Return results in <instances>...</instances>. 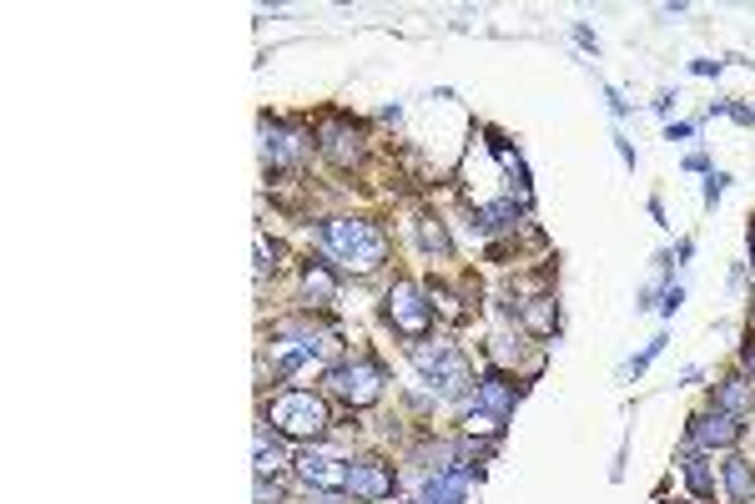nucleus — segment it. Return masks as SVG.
Instances as JSON below:
<instances>
[{
  "instance_id": "6",
  "label": "nucleus",
  "mask_w": 755,
  "mask_h": 504,
  "mask_svg": "<svg viewBox=\"0 0 755 504\" xmlns=\"http://www.w3.org/2000/svg\"><path fill=\"white\" fill-rule=\"evenodd\" d=\"M292 465H298V475H302L308 490H317V494H343V490H348V465H343L338 454L308 449V454H298Z\"/></svg>"
},
{
  "instance_id": "9",
  "label": "nucleus",
  "mask_w": 755,
  "mask_h": 504,
  "mask_svg": "<svg viewBox=\"0 0 755 504\" xmlns=\"http://www.w3.org/2000/svg\"><path fill=\"white\" fill-rule=\"evenodd\" d=\"M317 152H323L333 167H352V161L363 157V132L348 127V121H323V127H317Z\"/></svg>"
},
{
  "instance_id": "19",
  "label": "nucleus",
  "mask_w": 755,
  "mask_h": 504,
  "mask_svg": "<svg viewBox=\"0 0 755 504\" xmlns=\"http://www.w3.org/2000/svg\"><path fill=\"white\" fill-rule=\"evenodd\" d=\"M418 242H423L429 252H439V257H448V252H454V242H448V232H443L439 217H423V223H418Z\"/></svg>"
},
{
  "instance_id": "23",
  "label": "nucleus",
  "mask_w": 755,
  "mask_h": 504,
  "mask_svg": "<svg viewBox=\"0 0 755 504\" xmlns=\"http://www.w3.org/2000/svg\"><path fill=\"white\" fill-rule=\"evenodd\" d=\"M741 373H745V379H751V373H755V338L741 348Z\"/></svg>"
},
{
  "instance_id": "8",
  "label": "nucleus",
  "mask_w": 755,
  "mask_h": 504,
  "mask_svg": "<svg viewBox=\"0 0 755 504\" xmlns=\"http://www.w3.org/2000/svg\"><path fill=\"white\" fill-rule=\"evenodd\" d=\"M393 490H398V479H393V469L383 465V459H352L348 465V494L352 500L378 504V500H388Z\"/></svg>"
},
{
  "instance_id": "5",
  "label": "nucleus",
  "mask_w": 755,
  "mask_h": 504,
  "mask_svg": "<svg viewBox=\"0 0 755 504\" xmlns=\"http://www.w3.org/2000/svg\"><path fill=\"white\" fill-rule=\"evenodd\" d=\"M383 313H388V323L404 333V338H423V333L433 328V298L418 288L414 278L393 283L388 298H383Z\"/></svg>"
},
{
  "instance_id": "15",
  "label": "nucleus",
  "mask_w": 755,
  "mask_h": 504,
  "mask_svg": "<svg viewBox=\"0 0 755 504\" xmlns=\"http://www.w3.org/2000/svg\"><path fill=\"white\" fill-rule=\"evenodd\" d=\"M524 313V328L535 333V338H554V328H560V308H554V298H529V303H519Z\"/></svg>"
},
{
  "instance_id": "17",
  "label": "nucleus",
  "mask_w": 755,
  "mask_h": 504,
  "mask_svg": "<svg viewBox=\"0 0 755 504\" xmlns=\"http://www.w3.org/2000/svg\"><path fill=\"white\" fill-rule=\"evenodd\" d=\"M287 465V449L277 444L273 434H267V424L257 429V479H267V475H277V469Z\"/></svg>"
},
{
  "instance_id": "10",
  "label": "nucleus",
  "mask_w": 755,
  "mask_h": 504,
  "mask_svg": "<svg viewBox=\"0 0 755 504\" xmlns=\"http://www.w3.org/2000/svg\"><path fill=\"white\" fill-rule=\"evenodd\" d=\"M735 439H741V419H730L720 409L691 419V449H730Z\"/></svg>"
},
{
  "instance_id": "7",
  "label": "nucleus",
  "mask_w": 755,
  "mask_h": 504,
  "mask_svg": "<svg viewBox=\"0 0 755 504\" xmlns=\"http://www.w3.org/2000/svg\"><path fill=\"white\" fill-rule=\"evenodd\" d=\"M308 132H298V127H287V121H262V157H267V167H298L302 157H308Z\"/></svg>"
},
{
  "instance_id": "18",
  "label": "nucleus",
  "mask_w": 755,
  "mask_h": 504,
  "mask_svg": "<svg viewBox=\"0 0 755 504\" xmlns=\"http://www.w3.org/2000/svg\"><path fill=\"white\" fill-rule=\"evenodd\" d=\"M685 479H691V490L700 494V500H710V494H716V475H710V459H705L700 449L685 454Z\"/></svg>"
},
{
  "instance_id": "2",
  "label": "nucleus",
  "mask_w": 755,
  "mask_h": 504,
  "mask_svg": "<svg viewBox=\"0 0 755 504\" xmlns=\"http://www.w3.org/2000/svg\"><path fill=\"white\" fill-rule=\"evenodd\" d=\"M267 424L283 439H298V444H313L333 429V413H327V398L313 388H283V394L267 404Z\"/></svg>"
},
{
  "instance_id": "1",
  "label": "nucleus",
  "mask_w": 755,
  "mask_h": 504,
  "mask_svg": "<svg viewBox=\"0 0 755 504\" xmlns=\"http://www.w3.org/2000/svg\"><path fill=\"white\" fill-rule=\"evenodd\" d=\"M323 242L348 273H358V278H368V273H378V267L388 263V238H383L373 223H358V217H333V223L323 227Z\"/></svg>"
},
{
  "instance_id": "13",
  "label": "nucleus",
  "mask_w": 755,
  "mask_h": 504,
  "mask_svg": "<svg viewBox=\"0 0 755 504\" xmlns=\"http://www.w3.org/2000/svg\"><path fill=\"white\" fill-rule=\"evenodd\" d=\"M464 500H469V469H439L418 494V504H464Z\"/></svg>"
},
{
  "instance_id": "14",
  "label": "nucleus",
  "mask_w": 755,
  "mask_h": 504,
  "mask_svg": "<svg viewBox=\"0 0 755 504\" xmlns=\"http://www.w3.org/2000/svg\"><path fill=\"white\" fill-rule=\"evenodd\" d=\"M302 298H308V308H333L338 303V278H333V267L317 263V257H308V267H302Z\"/></svg>"
},
{
  "instance_id": "12",
  "label": "nucleus",
  "mask_w": 755,
  "mask_h": 504,
  "mask_svg": "<svg viewBox=\"0 0 755 504\" xmlns=\"http://www.w3.org/2000/svg\"><path fill=\"white\" fill-rule=\"evenodd\" d=\"M710 404H716L720 413H730V419H745V413L755 409V384L745 379V373H730L726 384H716Z\"/></svg>"
},
{
  "instance_id": "4",
  "label": "nucleus",
  "mask_w": 755,
  "mask_h": 504,
  "mask_svg": "<svg viewBox=\"0 0 755 504\" xmlns=\"http://www.w3.org/2000/svg\"><path fill=\"white\" fill-rule=\"evenodd\" d=\"M383 384H388V373L378 369V363H333V369L323 373V388L333 398H343L348 409H368V404H378L383 398Z\"/></svg>"
},
{
  "instance_id": "20",
  "label": "nucleus",
  "mask_w": 755,
  "mask_h": 504,
  "mask_svg": "<svg viewBox=\"0 0 755 504\" xmlns=\"http://www.w3.org/2000/svg\"><path fill=\"white\" fill-rule=\"evenodd\" d=\"M464 429H469V439H474V434H483V439H499V434H504V419H499V413H489V409H469V419H464Z\"/></svg>"
},
{
  "instance_id": "21",
  "label": "nucleus",
  "mask_w": 755,
  "mask_h": 504,
  "mask_svg": "<svg viewBox=\"0 0 755 504\" xmlns=\"http://www.w3.org/2000/svg\"><path fill=\"white\" fill-rule=\"evenodd\" d=\"M257 504H283V490L267 484V479H257Z\"/></svg>"
},
{
  "instance_id": "11",
  "label": "nucleus",
  "mask_w": 755,
  "mask_h": 504,
  "mask_svg": "<svg viewBox=\"0 0 755 504\" xmlns=\"http://www.w3.org/2000/svg\"><path fill=\"white\" fill-rule=\"evenodd\" d=\"M474 394H479V409L499 413V419H508V413H514V404H519V384H508L499 369L483 373L479 384H474Z\"/></svg>"
},
{
  "instance_id": "22",
  "label": "nucleus",
  "mask_w": 755,
  "mask_h": 504,
  "mask_svg": "<svg viewBox=\"0 0 755 504\" xmlns=\"http://www.w3.org/2000/svg\"><path fill=\"white\" fill-rule=\"evenodd\" d=\"M660 348H664V338H655V344H650V348H645V353H639V359H635V363H630V373H639V369H645V363H650V359H655V353H660Z\"/></svg>"
},
{
  "instance_id": "16",
  "label": "nucleus",
  "mask_w": 755,
  "mask_h": 504,
  "mask_svg": "<svg viewBox=\"0 0 755 504\" xmlns=\"http://www.w3.org/2000/svg\"><path fill=\"white\" fill-rule=\"evenodd\" d=\"M726 490L735 504H755V465L741 459V454H730L726 459Z\"/></svg>"
},
{
  "instance_id": "3",
  "label": "nucleus",
  "mask_w": 755,
  "mask_h": 504,
  "mask_svg": "<svg viewBox=\"0 0 755 504\" xmlns=\"http://www.w3.org/2000/svg\"><path fill=\"white\" fill-rule=\"evenodd\" d=\"M414 363L423 369L429 384H439L443 398H464L474 388L469 359H464L458 348H448V344H414Z\"/></svg>"
}]
</instances>
